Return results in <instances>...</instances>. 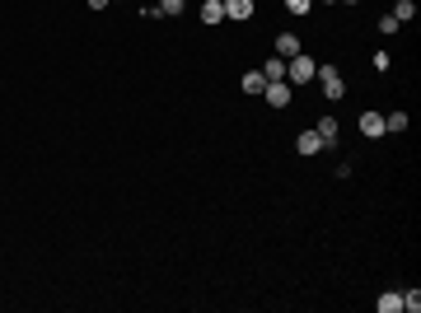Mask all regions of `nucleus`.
I'll return each mask as SVG.
<instances>
[{"mask_svg": "<svg viewBox=\"0 0 421 313\" xmlns=\"http://www.w3.org/2000/svg\"><path fill=\"white\" fill-rule=\"evenodd\" d=\"M263 75L267 79H286V61H281V56H272V61L263 66Z\"/></svg>", "mask_w": 421, "mask_h": 313, "instance_id": "obj_14", "label": "nucleus"}, {"mask_svg": "<svg viewBox=\"0 0 421 313\" xmlns=\"http://www.w3.org/2000/svg\"><path fill=\"white\" fill-rule=\"evenodd\" d=\"M183 5H187V0H159V14H178Z\"/></svg>", "mask_w": 421, "mask_h": 313, "instance_id": "obj_18", "label": "nucleus"}, {"mask_svg": "<svg viewBox=\"0 0 421 313\" xmlns=\"http://www.w3.org/2000/svg\"><path fill=\"white\" fill-rule=\"evenodd\" d=\"M374 309L379 313H402V295H398V290H384V295L374 299Z\"/></svg>", "mask_w": 421, "mask_h": 313, "instance_id": "obj_10", "label": "nucleus"}, {"mask_svg": "<svg viewBox=\"0 0 421 313\" xmlns=\"http://www.w3.org/2000/svg\"><path fill=\"white\" fill-rule=\"evenodd\" d=\"M379 33H384V38H394V33H398V19H394V14H384V19H379Z\"/></svg>", "mask_w": 421, "mask_h": 313, "instance_id": "obj_17", "label": "nucleus"}, {"mask_svg": "<svg viewBox=\"0 0 421 313\" xmlns=\"http://www.w3.org/2000/svg\"><path fill=\"white\" fill-rule=\"evenodd\" d=\"M384 131H407V112H384Z\"/></svg>", "mask_w": 421, "mask_h": 313, "instance_id": "obj_13", "label": "nucleus"}, {"mask_svg": "<svg viewBox=\"0 0 421 313\" xmlns=\"http://www.w3.org/2000/svg\"><path fill=\"white\" fill-rule=\"evenodd\" d=\"M272 47H276L281 61H290V56L300 52V38H295V33H276V38H272Z\"/></svg>", "mask_w": 421, "mask_h": 313, "instance_id": "obj_6", "label": "nucleus"}, {"mask_svg": "<svg viewBox=\"0 0 421 313\" xmlns=\"http://www.w3.org/2000/svg\"><path fill=\"white\" fill-rule=\"evenodd\" d=\"M394 19H398V24L417 19V0H398V5H394Z\"/></svg>", "mask_w": 421, "mask_h": 313, "instance_id": "obj_12", "label": "nucleus"}, {"mask_svg": "<svg viewBox=\"0 0 421 313\" xmlns=\"http://www.w3.org/2000/svg\"><path fill=\"white\" fill-rule=\"evenodd\" d=\"M314 79L323 84V94H328L333 103H337V99L346 94V79H342V71H337V66H318V71H314Z\"/></svg>", "mask_w": 421, "mask_h": 313, "instance_id": "obj_2", "label": "nucleus"}, {"mask_svg": "<svg viewBox=\"0 0 421 313\" xmlns=\"http://www.w3.org/2000/svg\"><path fill=\"white\" fill-rule=\"evenodd\" d=\"M314 131H318V140H323V150H337V145H342V127H337V117H333V112H323Z\"/></svg>", "mask_w": 421, "mask_h": 313, "instance_id": "obj_4", "label": "nucleus"}, {"mask_svg": "<svg viewBox=\"0 0 421 313\" xmlns=\"http://www.w3.org/2000/svg\"><path fill=\"white\" fill-rule=\"evenodd\" d=\"M361 136L379 140V136H384V112H361Z\"/></svg>", "mask_w": 421, "mask_h": 313, "instance_id": "obj_7", "label": "nucleus"}, {"mask_svg": "<svg viewBox=\"0 0 421 313\" xmlns=\"http://www.w3.org/2000/svg\"><path fill=\"white\" fill-rule=\"evenodd\" d=\"M84 5H89V10H108L112 0H84Z\"/></svg>", "mask_w": 421, "mask_h": 313, "instance_id": "obj_19", "label": "nucleus"}, {"mask_svg": "<svg viewBox=\"0 0 421 313\" xmlns=\"http://www.w3.org/2000/svg\"><path fill=\"white\" fill-rule=\"evenodd\" d=\"M253 10H258L253 0H225V19H234V24H248Z\"/></svg>", "mask_w": 421, "mask_h": 313, "instance_id": "obj_5", "label": "nucleus"}, {"mask_svg": "<svg viewBox=\"0 0 421 313\" xmlns=\"http://www.w3.org/2000/svg\"><path fill=\"white\" fill-rule=\"evenodd\" d=\"M197 19H202V24H206V28H215V24H220V19H225V5H220V0H206V5L197 10Z\"/></svg>", "mask_w": 421, "mask_h": 313, "instance_id": "obj_8", "label": "nucleus"}, {"mask_svg": "<svg viewBox=\"0 0 421 313\" xmlns=\"http://www.w3.org/2000/svg\"><path fill=\"white\" fill-rule=\"evenodd\" d=\"M295 150H300V155H318V150H323L318 131H300V136H295Z\"/></svg>", "mask_w": 421, "mask_h": 313, "instance_id": "obj_9", "label": "nucleus"}, {"mask_svg": "<svg viewBox=\"0 0 421 313\" xmlns=\"http://www.w3.org/2000/svg\"><path fill=\"white\" fill-rule=\"evenodd\" d=\"M314 71H318V61H314L309 52H295V56L286 61V79H290V84H309V79H314Z\"/></svg>", "mask_w": 421, "mask_h": 313, "instance_id": "obj_1", "label": "nucleus"}, {"mask_svg": "<svg viewBox=\"0 0 421 313\" xmlns=\"http://www.w3.org/2000/svg\"><path fill=\"white\" fill-rule=\"evenodd\" d=\"M402 309H407V313L421 309V290H402Z\"/></svg>", "mask_w": 421, "mask_h": 313, "instance_id": "obj_15", "label": "nucleus"}, {"mask_svg": "<svg viewBox=\"0 0 421 313\" xmlns=\"http://www.w3.org/2000/svg\"><path fill=\"white\" fill-rule=\"evenodd\" d=\"M239 84H243V94H263V89H267V75H263V71H248Z\"/></svg>", "mask_w": 421, "mask_h": 313, "instance_id": "obj_11", "label": "nucleus"}, {"mask_svg": "<svg viewBox=\"0 0 421 313\" xmlns=\"http://www.w3.org/2000/svg\"><path fill=\"white\" fill-rule=\"evenodd\" d=\"M263 99H267L272 108H290V99H295V84H290V79H267Z\"/></svg>", "mask_w": 421, "mask_h": 313, "instance_id": "obj_3", "label": "nucleus"}, {"mask_svg": "<svg viewBox=\"0 0 421 313\" xmlns=\"http://www.w3.org/2000/svg\"><path fill=\"white\" fill-rule=\"evenodd\" d=\"M286 10H290V14H309V10H314V0H286Z\"/></svg>", "mask_w": 421, "mask_h": 313, "instance_id": "obj_16", "label": "nucleus"}, {"mask_svg": "<svg viewBox=\"0 0 421 313\" xmlns=\"http://www.w3.org/2000/svg\"><path fill=\"white\" fill-rule=\"evenodd\" d=\"M333 5H356V0H333Z\"/></svg>", "mask_w": 421, "mask_h": 313, "instance_id": "obj_20", "label": "nucleus"}]
</instances>
